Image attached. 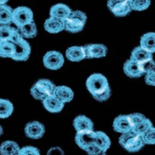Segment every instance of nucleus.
<instances>
[{"label":"nucleus","mask_w":155,"mask_h":155,"mask_svg":"<svg viewBox=\"0 0 155 155\" xmlns=\"http://www.w3.org/2000/svg\"><path fill=\"white\" fill-rule=\"evenodd\" d=\"M86 85L93 98L99 102L108 100L111 94V90L107 78L100 73L90 75L86 81Z\"/></svg>","instance_id":"obj_1"},{"label":"nucleus","mask_w":155,"mask_h":155,"mask_svg":"<svg viewBox=\"0 0 155 155\" xmlns=\"http://www.w3.org/2000/svg\"><path fill=\"white\" fill-rule=\"evenodd\" d=\"M119 141L120 145L130 153L140 151L145 145L143 136L133 131L121 134Z\"/></svg>","instance_id":"obj_2"},{"label":"nucleus","mask_w":155,"mask_h":155,"mask_svg":"<svg viewBox=\"0 0 155 155\" xmlns=\"http://www.w3.org/2000/svg\"><path fill=\"white\" fill-rule=\"evenodd\" d=\"M87 21V16L81 11H71L70 15L64 20L65 30L72 33L81 31L85 26Z\"/></svg>","instance_id":"obj_3"},{"label":"nucleus","mask_w":155,"mask_h":155,"mask_svg":"<svg viewBox=\"0 0 155 155\" xmlns=\"http://www.w3.org/2000/svg\"><path fill=\"white\" fill-rule=\"evenodd\" d=\"M56 86L49 80L41 79L33 85L30 90L32 96L36 100L43 101L54 94Z\"/></svg>","instance_id":"obj_4"},{"label":"nucleus","mask_w":155,"mask_h":155,"mask_svg":"<svg viewBox=\"0 0 155 155\" xmlns=\"http://www.w3.org/2000/svg\"><path fill=\"white\" fill-rule=\"evenodd\" d=\"M15 46V50L12 59L16 61H25L28 59L31 54V46L19 32L12 41Z\"/></svg>","instance_id":"obj_5"},{"label":"nucleus","mask_w":155,"mask_h":155,"mask_svg":"<svg viewBox=\"0 0 155 155\" xmlns=\"http://www.w3.org/2000/svg\"><path fill=\"white\" fill-rule=\"evenodd\" d=\"M32 21H33V12L29 8L22 6L13 9L12 22L18 28Z\"/></svg>","instance_id":"obj_6"},{"label":"nucleus","mask_w":155,"mask_h":155,"mask_svg":"<svg viewBox=\"0 0 155 155\" xmlns=\"http://www.w3.org/2000/svg\"><path fill=\"white\" fill-rule=\"evenodd\" d=\"M107 5L112 13L117 17L126 16L132 11L130 2L128 0H108Z\"/></svg>","instance_id":"obj_7"},{"label":"nucleus","mask_w":155,"mask_h":155,"mask_svg":"<svg viewBox=\"0 0 155 155\" xmlns=\"http://www.w3.org/2000/svg\"><path fill=\"white\" fill-rule=\"evenodd\" d=\"M63 55L57 51H49L43 58L44 66L52 71H57L62 68L64 64Z\"/></svg>","instance_id":"obj_8"},{"label":"nucleus","mask_w":155,"mask_h":155,"mask_svg":"<svg viewBox=\"0 0 155 155\" xmlns=\"http://www.w3.org/2000/svg\"><path fill=\"white\" fill-rule=\"evenodd\" d=\"M25 134L30 139L38 140L43 136L45 128L43 124L38 121L28 123L24 128Z\"/></svg>","instance_id":"obj_9"},{"label":"nucleus","mask_w":155,"mask_h":155,"mask_svg":"<svg viewBox=\"0 0 155 155\" xmlns=\"http://www.w3.org/2000/svg\"><path fill=\"white\" fill-rule=\"evenodd\" d=\"M86 59H95L105 57L107 47L102 44H89L84 46Z\"/></svg>","instance_id":"obj_10"},{"label":"nucleus","mask_w":155,"mask_h":155,"mask_svg":"<svg viewBox=\"0 0 155 155\" xmlns=\"http://www.w3.org/2000/svg\"><path fill=\"white\" fill-rule=\"evenodd\" d=\"M95 133L96 132L94 130L77 132L75 136V143L81 149L85 151L88 147L94 143Z\"/></svg>","instance_id":"obj_11"},{"label":"nucleus","mask_w":155,"mask_h":155,"mask_svg":"<svg viewBox=\"0 0 155 155\" xmlns=\"http://www.w3.org/2000/svg\"><path fill=\"white\" fill-rule=\"evenodd\" d=\"M114 130L120 134H125L132 131V124L128 115H120L113 120Z\"/></svg>","instance_id":"obj_12"},{"label":"nucleus","mask_w":155,"mask_h":155,"mask_svg":"<svg viewBox=\"0 0 155 155\" xmlns=\"http://www.w3.org/2000/svg\"><path fill=\"white\" fill-rule=\"evenodd\" d=\"M73 125L77 132L94 130L92 120L83 115H80L76 117L73 122Z\"/></svg>","instance_id":"obj_13"},{"label":"nucleus","mask_w":155,"mask_h":155,"mask_svg":"<svg viewBox=\"0 0 155 155\" xmlns=\"http://www.w3.org/2000/svg\"><path fill=\"white\" fill-rule=\"evenodd\" d=\"M42 102L45 108L49 112L53 114L60 112L63 110L65 104L54 94L45 98Z\"/></svg>","instance_id":"obj_14"},{"label":"nucleus","mask_w":155,"mask_h":155,"mask_svg":"<svg viewBox=\"0 0 155 155\" xmlns=\"http://www.w3.org/2000/svg\"><path fill=\"white\" fill-rule=\"evenodd\" d=\"M71 8L66 4H55L50 9V16L64 21L71 12Z\"/></svg>","instance_id":"obj_15"},{"label":"nucleus","mask_w":155,"mask_h":155,"mask_svg":"<svg viewBox=\"0 0 155 155\" xmlns=\"http://www.w3.org/2000/svg\"><path fill=\"white\" fill-rule=\"evenodd\" d=\"M123 71L124 74L130 78H140L142 76L143 73L141 71L139 63L136 62L134 60L129 59L124 63L123 66Z\"/></svg>","instance_id":"obj_16"},{"label":"nucleus","mask_w":155,"mask_h":155,"mask_svg":"<svg viewBox=\"0 0 155 155\" xmlns=\"http://www.w3.org/2000/svg\"><path fill=\"white\" fill-rule=\"evenodd\" d=\"M44 28L47 32L56 34L65 30V24L64 21L50 16L45 20Z\"/></svg>","instance_id":"obj_17"},{"label":"nucleus","mask_w":155,"mask_h":155,"mask_svg":"<svg viewBox=\"0 0 155 155\" xmlns=\"http://www.w3.org/2000/svg\"><path fill=\"white\" fill-rule=\"evenodd\" d=\"M66 58L72 62H79L86 59L84 46H71L66 51Z\"/></svg>","instance_id":"obj_18"},{"label":"nucleus","mask_w":155,"mask_h":155,"mask_svg":"<svg viewBox=\"0 0 155 155\" xmlns=\"http://www.w3.org/2000/svg\"><path fill=\"white\" fill-rule=\"evenodd\" d=\"M54 94L64 104L70 102L74 98V93L73 90L66 85L56 86Z\"/></svg>","instance_id":"obj_19"},{"label":"nucleus","mask_w":155,"mask_h":155,"mask_svg":"<svg viewBox=\"0 0 155 155\" xmlns=\"http://www.w3.org/2000/svg\"><path fill=\"white\" fill-rule=\"evenodd\" d=\"M19 34V29L10 26L9 24L0 25V41L12 42Z\"/></svg>","instance_id":"obj_20"},{"label":"nucleus","mask_w":155,"mask_h":155,"mask_svg":"<svg viewBox=\"0 0 155 155\" xmlns=\"http://www.w3.org/2000/svg\"><path fill=\"white\" fill-rule=\"evenodd\" d=\"M140 46L150 53H155V33L149 32L142 35Z\"/></svg>","instance_id":"obj_21"},{"label":"nucleus","mask_w":155,"mask_h":155,"mask_svg":"<svg viewBox=\"0 0 155 155\" xmlns=\"http://www.w3.org/2000/svg\"><path fill=\"white\" fill-rule=\"evenodd\" d=\"M94 143L98 147H100L103 151L107 152L111 147V140L109 137L107 136L105 132L102 131H97L95 133V139H94Z\"/></svg>","instance_id":"obj_22"},{"label":"nucleus","mask_w":155,"mask_h":155,"mask_svg":"<svg viewBox=\"0 0 155 155\" xmlns=\"http://www.w3.org/2000/svg\"><path fill=\"white\" fill-rule=\"evenodd\" d=\"M153 54L143 48L140 45L133 49L130 55V59L134 60L137 63H140L146 59L153 58Z\"/></svg>","instance_id":"obj_23"},{"label":"nucleus","mask_w":155,"mask_h":155,"mask_svg":"<svg viewBox=\"0 0 155 155\" xmlns=\"http://www.w3.org/2000/svg\"><path fill=\"white\" fill-rule=\"evenodd\" d=\"M20 147L13 141H5L0 145V154L2 155L19 154Z\"/></svg>","instance_id":"obj_24"},{"label":"nucleus","mask_w":155,"mask_h":155,"mask_svg":"<svg viewBox=\"0 0 155 155\" xmlns=\"http://www.w3.org/2000/svg\"><path fill=\"white\" fill-rule=\"evenodd\" d=\"M18 29L20 35L24 38H32L37 36V29L34 21L22 25Z\"/></svg>","instance_id":"obj_25"},{"label":"nucleus","mask_w":155,"mask_h":155,"mask_svg":"<svg viewBox=\"0 0 155 155\" xmlns=\"http://www.w3.org/2000/svg\"><path fill=\"white\" fill-rule=\"evenodd\" d=\"M15 50V46L11 41H0V57L12 58Z\"/></svg>","instance_id":"obj_26"},{"label":"nucleus","mask_w":155,"mask_h":155,"mask_svg":"<svg viewBox=\"0 0 155 155\" xmlns=\"http://www.w3.org/2000/svg\"><path fill=\"white\" fill-rule=\"evenodd\" d=\"M14 111L12 103L7 99H0V119H6L12 115Z\"/></svg>","instance_id":"obj_27"},{"label":"nucleus","mask_w":155,"mask_h":155,"mask_svg":"<svg viewBox=\"0 0 155 155\" xmlns=\"http://www.w3.org/2000/svg\"><path fill=\"white\" fill-rule=\"evenodd\" d=\"M13 9L7 5L3 4L0 8V25L9 24L12 22V16Z\"/></svg>","instance_id":"obj_28"},{"label":"nucleus","mask_w":155,"mask_h":155,"mask_svg":"<svg viewBox=\"0 0 155 155\" xmlns=\"http://www.w3.org/2000/svg\"><path fill=\"white\" fill-rule=\"evenodd\" d=\"M153 127V124L150 120L146 118L141 122L136 124L132 128V131L137 134L143 136L145 133L147 132L150 128Z\"/></svg>","instance_id":"obj_29"},{"label":"nucleus","mask_w":155,"mask_h":155,"mask_svg":"<svg viewBox=\"0 0 155 155\" xmlns=\"http://www.w3.org/2000/svg\"><path fill=\"white\" fill-rule=\"evenodd\" d=\"M150 0H132L130 2L132 11H143L150 7Z\"/></svg>","instance_id":"obj_30"},{"label":"nucleus","mask_w":155,"mask_h":155,"mask_svg":"<svg viewBox=\"0 0 155 155\" xmlns=\"http://www.w3.org/2000/svg\"><path fill=\"white\" fill-rule=\"evenodd\" d=\"M141 71L143 73V74L155 70V61L153 58L146 59L145 61L139 63Z\"/></svg>","instance_id":"obj_31"},{"label":"nucleus","mask_w":155,"mask_h":155,"mask_svg":"<svg viewBox=\"0 0 155 155\" xmlns=\"http://www.w3.org/2000/svg\"><path fill=\"white\" fill-rule=\"evenodd\" d=\"M142 136L145 145H155V127L150 128Z\"/></svg>","instance_id":"obj_32"},{"label":"nucleus","mask_w":155,"mask_h":155,"mask_svg":"<svg viewBox=\"0 0 155 155\" xmlns=\"http://www.w3.org/2000/svg\"><path fill=\"white\" fill-rule=\"evenodd\" d=\"M19 155H39L40 151L37 148L33 146H26L20 148L19 153Z\"/></svg>","instance_id":"obj_33"},{"label":"nucleus","mask_w":155,"mask_h":155,"mask_svg":"<svg viewBox=\"0 0 155 155\" xmlns=\"http://www.w3.org/2000/svg\"><path fill=\"white\" fill-rule=\"evenodd\" d=\"M128 117H129V119H130L131 123L132 124V128L133 126L136 125V124L141 122L142 120H143L146 118H147L144 115L140 114V113H134V114H129Z\"/></svg>","instance_id":"obj_34"},{"label":"nucleus","mask_w":155,"mask_h":155,"mask_svg":"<svg viewBox=\"0 0 155 155\" xmlns=\"http://www.w3.org/2000/svg\"><path fill=\"white\" fill-rule=\"evenodd\" d=\"M85 151L90 155H100L105 154V153L103 151L100 147H98L95 143H93L90 145V147L85 150Z\"/></svg>","instance_id":"obj_35"},{"label":"nucleus","mask_w":155,"mask_h":155,"mask_svg":"<svg viewBox=\"0 0 155 155\" xmlns=\"http://www.w3.org/2000/svg\"><path fill=\"white\" fill-rule=\"evenodd\" d=\"M145 81L149 85L155 87V70L145 74Z\"/></svg>","instance_id":"obj_36"},{"label":"nucleus","mask_w":155,"mask_h":155,"mask_svg":"<svg viewBox=\"0 0 155 155\" xmlns=\"http://www.w3.org/2000/svg\"><path fill=\"white\" fill-rule=\"evenodd\" d=\"M63 154L64 151L60 147H53L51 148L48 152H47V154Z\"/></svg>","instance_id":"obj_37"},{"label":"nucleus","mask_w":155,"mask_h":155,"mask_svg":"<svg viewBox=\"0 0 155 155\" xmlns=\"http://www.w3.org/2000/svg\"><path fill=\"white\" fill-rule=\"evenodd\" d=\"M9 0H0V4H7Z\"/></svg>","instance_id":"obj_38"},{"label":"nucleus","mask_w":155,"mask_h":155,"mask_svg":"<svg viewBox=\"0 0 155 155\" xmlns=\"http://www.w3.org/2000/svg\"><path fill=\"white\" fill-rule=\"evenodd\" d=\"M3 134V129L2 127L0 125V136H1Z\"/></svg>","instance_id":"obj_39"},{"label":"nucleus","mask_w":155,"mask_h":155,"mask_svg":"<svg viewBox=\"0 0 155 155\" xmlns=\"http://www.w3.org/2000/svg\"><path fill=\"white\" fill-rule=\"evenodd\" d=\"M128 1H129V2H130L132 1V0H128Z\"/></svg>","instance_id":"obj_40"}]
</instances>
